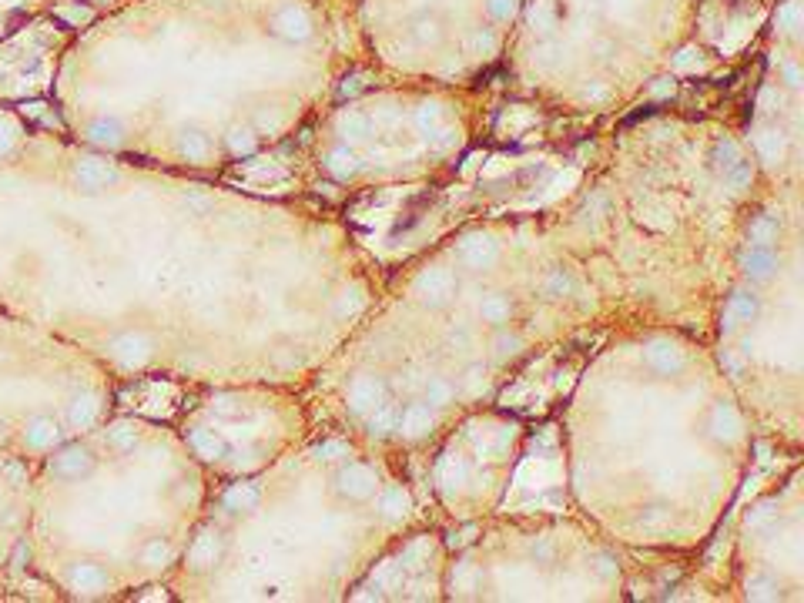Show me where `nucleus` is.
Masks as SVG:
<instances>
[{"label": "nucleus", "instance_id": "33", "mask_svg": "<svg viewBox=\"0 0 804 603\" xmlns=\"http://www.w3.org/2000/svg\"><path fill=\"white\" fill-rule=\"evenodd\" d=\"M721 366L731 372V376H741V372H744V356H737L734 349H724L721 352Z\"/></svg>", "mask_w": 804, "mask_h": 603}, {"label": "nucleus", "instance_id": "7", "mask_svg": "<svg viewBox=\"0 0 804 603\" xmlns=\"http://www.w3.org/2000/svg\"><path fill=\"white\" fill-rule=\"evenodd\" d=\"M386 396H389L386 382L372 369H352L346 382H342V409H346V416L356 419V423H362Z\"/></svg>", "mask_w": 804, "mask_h": 603}, {"label": "nucleus", "instance_id": "9", "mask_svg": "<svg viewBox=\"0 0 804 603\" xmlns=\"http://www.w3.org/2000/svg\"><path fill=\"white\" fill-rule=\"evenodd\" d=\"M496 255H500V242H496L493 235L486 232H476V235H466L463 242L456 245V262L473 268V272H480V268H490L496 262Z\"/></svg>", "mask_w": 804, "mask_h": 603}, {"label": "nucleus", "instance_id": "38", "mask_svg": "<svg viewBox=\"0 0 804 603\" xmlns=\"http://www.w3.org/2000/svg\"><path fill=\"white\" fill-rule=\"evenodd\" d=\"M774 101H778V91H774V88H764V91H761V111H771V104H774Z\"/></svg>", "mask_w": 804, "mask_h": 603}, {"label": "nucleus", "instance_id": "16", "mask_svg": "<svg viewBox=\"0 0 804 603\" xmlns=\"http://www.w3.org/2000/svg\"><path fill=\"white\" fill-rule=\"evenodd\" d=\"M34 4H41V0H0V44L11 41L21 31L34 11Z\"/></svg>", "mask_w": 804, "mask_h": 603}, {"label": "nucleus", "instance_id": "12", "mask_svg": "<svg viewBox=\"0 0 804 603\" xmlns=\"http://www.w3.org/2000/svg\"><path fill=\"white\" fill-rule=\"evenodd\" d=\"M707 429H711V439L731 446L744 436V419L731 402H717V406L711 409V416H707Z\"/></svg>", "mask_w": 804, "mask_h": 603}, {"label": "nucleus", "instance_id": "34", "mask_svg": "<svg viewBox=\"0 0 804 603\" xmlns=\"http://www.w3.org/2000/svg\"><path fill=\"white\" fill-rule=\"evenodd\" d=\"M547 292H560V295L570 292V279L563 272H553L550 279H547Z\"/></svg>", "mask_w": 804, "mask_h": 603}, {"label": "nucleus", "instance_id": "1", "mask_svg": "<svg viewBox=\"0 0 804 603\" xmlns=\"http://www.w3.org/2000/svg\"><path fill=\"white\" fill-rule=\"evenodd\" d=\"M325 238L215 188H161L0 101V309L111 369L292 376L339 325Z\"/></svg>", "mask_w": 804, "mask_h": 603}, {"label": "nucleus", "instance_id": "39", "mask_svg": "<svg viewBox=\"0 0 804 603\" xmlns=\"http://www.w3.org/2000/svg\"><path fill=\"white\" fill-rule=\"evenodd\" d=\"M473 540V526H469V530H463L459 536H453V540H449V547H463V543H469Z\"/></svg>", "mask_w": 804, "mask_h": 603}, {"label": "nucleus", "instance_id": "30", "mask_svg": "<svg viewBox=\"0 0 804 603\" xmlns=\"http://www.w3.org/2000/svg\"><path fill=\"white\" fill-rule=\"evenodd\" d=\"M520 0H486V11H490L493 21H513Z\"/></svg>", "mask_w": 804, "mask_h": 603}, {"label": "nucleus", "instance_id": "18", "mask_svg": "<svg viewBox=\"0 0 804 603\" xmlns=\"http://www.w3.org/2000/svg\"><path fill=\"white\" fill-rule=\"evenodd\" d=\"M724 312H731L737 325L741 322H754L758 319V312H761V305H758V295H751V292H731V299H727V309Z\"/></svg>", "mask_w": 804, "mask_h": 603}, {"label": "nucleus", "instance_id": "8", "mask_svg": "<svg viewBox=\"0 0 804 603\" xmlns=\"http://www.w3.org/2000/svg\"><path fill=\"white\" fill-rule=\"evenodd\" d=\"M413 292L416 299L429 305V309H443V305L453 302L456 295V275L449 272L446 265H426L423 272L413 279Z\"/></svg>", "mask_w": 804, "mask_h": 603}, {"label": "nucleus", "instance_id": "6", "mask_svg": "<svg viewBox=\"0 0 804 603\" xmlns=\"http://www.w3.org/2000/svg\"><path fill=\"white\" fill-rule=\"evenodd\" d=\"M191 423H201L215 433L218 446H222L218 466L248 469L268 453V443H272V436L262 433L265 426L262 413H258L252 402L238 396V392H215L205 406V416L191 419Z\"/></svg>", "mask_w": 804, "mask_h": 603}, {"label": "nucleus", "instance_id": "17", "mask_svg": "<svg viewBox=\"0 0 804 603\" xmlns=\"http://www.w3.org/2000/svg\"><path fill=\"white\" fill-rule=\"evenodd\" d=\"M778 218L774 215H754L751 225H748V245H758V248H771V242L778 238Z\"/></svg>", "mask_w": 804, "mask_h": 603}, {"label": "nucleus", "instance_id": "23", "mask_svg": "<svg viewBox=\"0 0 804 603\" xmlns=\"http://www.w3.org/2000/svg\"><path fill=\"white\" fill-rule=\"evenodd\" d=\"M423 399L429 406H446L449 399H453V386H449L446 379H423Z\"/></svg>", "mask_w": 804, "mask_h": 603}, {"label": "nucleus", "instance_id": "40", "mask_svg": "<svg viewBox=\"0 0 804 603\" xmlns=\"http://www.w3.org/2000/svg\"><path fill=\"white\" fill-rule=\"evenodd\" d=\"M764 520H768V506H761L758 513H748V523H751V526H758V523H764Z\"/></svg>", "mask_w": 804, "mask_h": 603}, {"label": "nucleus", "instance_id": "14", "mask_svg": "<svg viewBox=\"0 0 804 603\" xmlns=\"http://www.w3.org/2000/svg\"><path fill=\"white\" fill-rule=\"evenodd\" d=\"M737 265H741L744 279L751 282H768L774 275V268H778V258H774L771 248H758V245H748L737 258Z\"/></svg>", "mask_w": 804, "mask_h": 603}, {"label": "nucleus", "instance_id": "24", "mask_svg": "<svg viewBox=\"0 0 804 603\" xmlns=\"http://www.w3.org/2000/svg\"><path fill=\"white\" fill-rule=\"evenodd\" d=\"M774 21H778V31L794 34L801 27V4H798V0H788V4H781L778 7V17H774Z\"/></svg>", "mask_w": 804, "mask_h": 603}, {"label": "nucleus", "instance_id": "21", "mask_svg": "<svg viewBox=\"0 0 804 603\" xmlns=\"http://www.w3.org/2000/svg\"><path fill=\"white\" fill-rule=\"evenodd\" d=\"M751 178H754V168H751V161H748V158H737L731 168H724V185L731 188V191L748 188V185H751Z\"/></svg>", "mask_w": 804, "mask_h": 603}, {"label": "nucleus", "instance_id": "28", "mask_svg": "<svg viewBox=\"0 0 804 603\" xmlns=\"http://www.w3.org/2000/svg\"><path fill=\"white\" fill-rule=\"evenodd\" d=\"M748 597L751 600H778V587L771 577H751L748 580Z\"/></svg>", "mask_w": 804, "mask_h": 603}, {"label": "nucleus", "instance_id": "3", "mask_svg": "<svg viewBox=\"0 0 804 603\" xmlns=\"http://www.w3.org/2000/svg\"><path fill=\"white\" fill-rule=\"evenodd\" d=\"M27 570L74 600H101L181 560L198 480L185 453L134 419H108L37 459Z\"/></svg>", "mask_w": 804, "mask_h": 603}, {"label": "nucleus", "instance_id": "15", "mask_svg": "<svg viewBox=\"0 0 804 603\" xmlns=\"http://www.w3.org/2000/svg\"><path fill=\"white\" fill-rule=\"evenodd\" d=\"M396 423H399V402H396V396H386L366 419H362L359 426L366 429L369 436H379L382 439V436L396 433Z\"/></svg>", "mask_w": 804, "mask_h": 603}, {"label": "nucleus", "instance_id": "5", "mask_svg": "<svg viewBox=\"0 0 804 603\" xmlns=\"http://www.w3.org/2000/svg\"><path fill=\"white\" fill-rule=\"evenodd\" d=\"M34 459L0 443V597L27 570V520H31Z\"/></svg>", "mask_w": 804, "mask_h": 603}, {"label": "nucleus", "instance_id": "35", "mask_svg": "<svg viewBox=\"0 0 804 603\" xmlns=\"http://www.w3.org/2000/svg\"><path fill=\"white\" fill-rule=\"evenodd\" d=\"M694 61H697V51H694V47H684V51L677 54L674 67H677V71H687V67H694Z\"/></svg>", "mask_w": 804, "mask_h": 603}, {"label": "nucleus", "instance_id": "22", "mask_svg": "<svg viewBox=\"0 0 804 603\" xmlns=\"http://www.w3.org/2000/svg\"><path fill=\"white\" fill-rule=\"evenodd\" d=\"M439 121H443V108H439V104H419L413 114V128L419 134H433L439 128Z\"/></svg>", "mask_w": 804, "mask_h": 603}, {"label": "nucleus", "instance_id": "25", "mask_svg": "<svg viewBox=\"0 0 804 603\" xmlns=\"http://www.w3.org/2000/svg\"><path fill=\"white\" fill-rule=\"evenodd\" d=\"M737 158H744V155H741V145H737L734 138H721V141H717V145H714V165L721 168V171H724V168H731Z\"/></svg>", "mask_w": 804, "mask_h": 603}, {"label": "nucleus", "instance_id": "10", "mask_svg": "<svg viewBox=\"0 0 804 603\" xmlns=\"http://www.w3.org/2000/svg\"><path fill=\"white\" fill-rule=\"evenodd\" d=\"M644 362L657 376H677L687 366V352L670 339H650L644 346Z\"/></svg>", "mask_w": 804, "mask_h": 603}, {"label": "nucleus", "instance_id": "31", "mask_svg": "<svg viewBox=\"0 0 804 603\" xmlns=\"http://www.w3.org/2000/svg\"><path fill=\"white\" fill-rule=\"evenodd\" d=\"M433 134H436L433 148L439 151V155H446L449 148H456V145H459V131H456V128H443V131H433Z\"/></svg>", "mask_w": 804, "mask_h": 603}, {"label": "nucleus", "instance_id": "2", "mask_svg": "<svg viewBox=\"0 0 804 603\" xmlns=\"http://www.w3.org/2000/svg\"><path fill=\"white\" fill-rule=\"evenodd\" d=\"M322 34L309 0H155L91 27L64 57L57 94L88 148L242 165L309 104Z\"/></svg>", "mask_w": 804, "mask_h": 603}, {"label": "nucleus", "instance_id": "19", "mask_svg": "<svg viewBox=\"0 0 804 603\" xmlns=\"http://www.w3.org/2000/svg\"><path fill=\"white\" fill-rule=\"evenodd\" d=\"M510 312H513V305L506 295L500 292H493V295H486V299L480 302V319L483 322H490V325H503L506 319H510Z\"/></svg>", "mask_w": 804, "mask_h": 603}, {"label": "nucleus", "instance_id": "4", "mask_svg": "<svg viewBox=\"0 0 804 603\" xmlns=\"http://www.w3.org/2000/svg\"><path fill=\"white\" fill-rule=\"evenodd\" d=\"M94 376L78 352L0 309V443L37 463L67 436L94 429L111 402Z\"/></svg>", "mask_w": 804, "mask_h": 603}, {"label": "nucleus", "instance_id": "13", "mask_svg": "<svg viewBox=\"0 0 804 603\" xmlns=\"http://www.w3.org/2000/svg\"><path fill=\"white\" fill-rule=\"evenodd\" d=\"M409 510H413V500H409L406 486L382 483V490L376 493V513L382 516V520L399 523V520H406Z\"/></svg>", "mask_w": 804, "mask_h": 603}, {"label": "nucleus", "instance_id": "41", "mask_svg": "<svg viewBox=\"0 0 804 603\" xmlns=\"http://www.w3.org/2000/svg\"><path fill=\"white\" fill-rule=\"evenodd\" d=\"M71 4H84L88 11H98L101 4H114V0H71Z\"/></svg>", "mask_w": 804, "mask_h": 603}, {"label": "nucleus", "instance_id": "27", "mask_svg": "<svg viewBox=\"0 0 804 603\" xmlns=\"http://www.w3.org/2000/svg\"><path fill=\"white\" fill-rule=\"evenodd\" d=\"M439 24L433 21V17H419V21L413 24V41L416 44H436L439 41Z\"/></svg>", "mask_w": 804, "mask_h": 603}, {"label": "nucleus", "instance_id": "32", "mask_svg": "<svg viewBox=\"0 0 804 603\" xmlns=\"http://www.w3.org/2000/svg\"><path fill=\"white\" fill-rule=\"evenodd\" d=\"M516 352H520V335H500L496 339V356L500 359H510Z\"/></svg>", "mask_w": 804, "mask_h": 603}, {"label": "nucleus", "instance_id": "42", "mask_svg": "<svg viewBox=\"0 0 804 603\" xmlns=\"http://www.w3.org/2000/svg\"><path fill=\"white\" fill-rule=\"evenodd\" d=\"M550 553H553L550 543H540V547H536V557H540V560H550Z\"/></svg>", "mask_w": 804, "mask_h": 603}, {"label": "nucleus", "instance_id": "20", "mask_svg": "<svg viewBox=\"0 0 804 603\" xmlns=\"http://www.w3.org/2000/svg\"><path fill=\"white\" fill-rule=\"evenodd\" d=\"M754 148H758V155L764 161H778L781 158V151H784V138H781V131H774V128H764L754 134Z\"/></svg>", "mask_w": 804, "mask_h": 603}, {"label": "nucleus", "instance_id": "29", "mask_svg": "<svg viewBox=\"0 0 804 603\" xmlns=\"http://www.w3.org/2000/svg\"><path fill=\"white\" fill-rule=\"evenodd\" d=\"M469 51H473V54H493L496 51L493 31H483V27H476V31L469 34Z\"/></svg>", "mask_w": 804, "mask_h": 603}, {"label": "nucleus", "instance_id": "36", "mask_svg": "<svg viewBox=\"0 0 804 603\" xmlns=\"http://www.w3.org/2000/svg\"><path fill=\"white\" fill-rule=\"evenodd\" d=\"M784 81H788V88H801V67L784 64Z\"/></svg>", "mask_w": 804, "mask_h": 603}, {"label": "nucleus", "instance_id": "11", "mask_svg": "<svg viewBox=\"0 0 804 603\" xmlns=\"http://www.w3.org/2000/svg\"><path fill=\"white\" fill-rule=\"evenodd\" d=\"M433 426H436V406H429L426 399H413V402H406V406H399V423H396L399 436L419 439Z\"/></svg>", "mask_w": 804, "mask_h": 603}, {"label": "nucleus", "instance_id": "26", "mask_svg": "<svg viewBox=\"0 0 804 603\" xmlns=\"http://www.w3.org/2000/svg\"><path fill=\"white\" fill-rule=\"evenodd\" d=\"M530 21H533L536 31H550L553 21H557V4H553V0H536Z\"/></svg>", "mask_w": 804, "mask_h": 603}, {"label": "nucleus", "instance_id": "37", "mask_svg": "<svg viewBox=\"0 0 804 603\" xmlns=\"http://www.w3.org/2000/svg\"><path fill=\"white\" fill-rule=\"evenodd\" d=\"M667 94H674V81L664 78L660 84H654V98H667Z\"/></svg>", "mask_w": 804, "mask_h": 603}]
</instances>
